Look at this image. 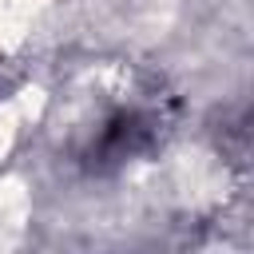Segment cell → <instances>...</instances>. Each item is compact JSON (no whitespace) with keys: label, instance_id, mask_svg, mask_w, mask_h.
<instances>
[{"label":"cell","instance_id":"obj_1","mask_svg":"<svg viewBox=\"0 0 254 254\" xmlns=\"http://www.w3.org/2000/svg\"><path fill=\"white\" fill-rule=\"evenodd\" d=\"M143 143H147V123H143V115H135V111H115V115L103 123L99 155H115V159H123V155L139 151Z\"/></svg>","mask_w":254,"mask_h":254}]
</instances>
